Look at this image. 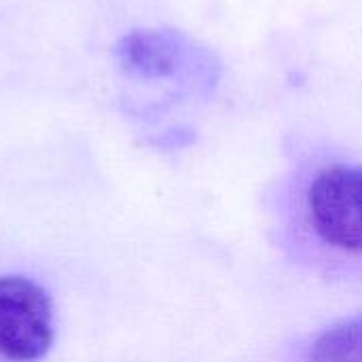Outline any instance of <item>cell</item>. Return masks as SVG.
<instances>
[{
    "label": "cell",
    "mask_w": 362,
    "mask_h": 362,
    "mask_svg": "<svg viewBox=\"0 0 362 362\" xmlns=\"http://www.w3.org/2000/svg\"><path fill=\"white\" fill-rule=\"evenodd\" d=\"M55 341V305L32 278L0 276V358L42 361Z\"/></svg>",
    "instance_id": "cell-1"
},
{
    "label": "cell",
    "mask_w": 362,
    "mask_h": 362,
    "mask_svg": "<svg viewBox=\"0 0 362 362\" xmlns=\"http://www.w3.org/2000/svg\"><path fill=\"white\" fill-rule=\"evenodd\" d=\"M314 233L331 248L362 255V165H331L305 193Z\"/></svg>",
    "instance_id": "cell-2"
},
{
    "label": "cell",
    "mask_w": 362,
    "mask_h": 362,
    "mask_svg": "<svg viewBox=\"0 0 362 362\" xmlns=\"http://www.w3.org/2000/svg\"><path fill=\"white\" fill-rule=\"evenodd\" d=\"M191 51L187 40L176 32L140 30L125 36L119 45V59L125 70L144 78L172 76L185 53Z\"/></svg>",
    "instance_id": "cell-3"
},
{
    "label": "cell",
    "mask_w": 362,
    "mask_h": 362,
    "mask_svg": "<svg viewBox=\"0 0 362 362\" xmlns=\"http://www.w3.org/2000/svg\"><path fill=\"white\" fill-rule=\"evenodd\" d=\"M310 362H362V316L339 322L316 337Z\"/></svg>",
    "instance_id": "cell-4"
}]
</instances>
